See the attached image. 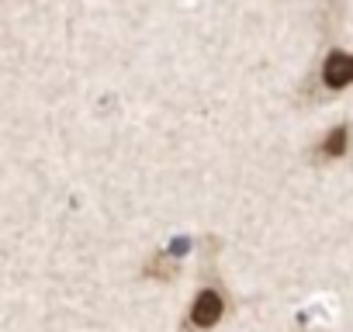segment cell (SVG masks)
<instances>
[{"instance_id": "obj_1", "label": "cell", "mask_w": 353, "mask_h": 332, "mask_svg": "<svg viewBox=\"0 0 353 332\" xmlns=\"http://www.w3.org/2000/svg\"><path fill=\"white\" fill-rule=\"evenodd\" d=\"M225 311H229L225 291L219 284H205L194 294V301H191V308H188V315L181 322V332H208V329H215L225 318Z\"/></svg>"}, {"instance_id": "obj_2", "label": "cell", "mask_w": 353, "mask_h": 332, "mask_svg": "<svg viewBox=\"0 0 353 332\" xmlns=\"http://www.w3.org/2000/svg\"><path fill=\"white\" fill-rule=\"evenodd\" d=\"M319 76H322V87H325V90H346V87L353 83V56L343 52V49H332V52L322 59Z\"/></svg>"}, {"instance_id": "obj_3", "label": "cell", "mask_w": 353, "mask_h": 332, "mask_svg": "<svg viewBox=\"0 0 353 332\" xmlns=\"http://www.w3.org/2000/svg\"><path fill=\"white\" fill-rule=\"evenodd\" d=\"M142 277H149V280H176L181 277V260H176V253H170V249H156L145 260Z\"/></svg>"}, {"instance_id": "obj_4", "label": "cell", "mask_w": 353, "mask_h": 332, "mask_svg": "<svg viewBox=\"0 0 353 332\" xmlns=\"http://www.w3.org/2000/svg\"><path fill=\"white\" fill-rule=\"evenodd\" d=\"M350 135H353L350 125H336V128H329V132L319 138L315 156H319V159H339V156H346V152H350V142H353Z\"/></svg>"}]
</instances>
